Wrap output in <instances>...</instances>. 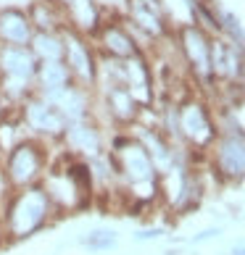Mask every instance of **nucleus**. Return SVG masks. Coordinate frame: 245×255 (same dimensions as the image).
<instances>
[{
	"label": "nucleus",
	"instance_id": "1",
	"mask_svg": "<svg viewBox=\"0 0 245 255\" xmlns=\"http://www.w3.org/2000/svg\"><path fill=\"white\" fill-rule=\"evenodd\" d=\"M108 155L114 160L121 192L129 200V213L161 205V174H158L145 145L132 131L111 134Z\"/></svg>",
	"mask_w": 245,
	"mask_h": 255
},
{
	"label": "nucleus",
	"instance_id": "2",
	"mask_svg": "<svg viewBox=\"0 0 245 255\" xmlns=\"http://www.w3.org/2000/svg\"><path fill=\"white\" fill-rule=\"evenodd\" d=\"M0 219H3L5 242L18 245L50 229L58 221V213H55L45 187L34 184L26 190H13L8 195V200L0 205Z\"/></svg>",
	"mask_w": 245,
	"mask_h": 255
},
{
	"label": "nucleus",
	"instance_id": "3",
	"mask_svg": "<svg viewBox=\"0 0 245 255\" xmlns=\"http://www.w3.org/2000/svg\"><path fill=\"white\" fill-rule=\"evenodd\" d=\"M42 187L48 192L58 219L61 216H74V213L90 211L95 205V190H92L87 163L66 158L58 150H55L50 171L42 179Z\"/></svg>",
	"mask_w": 245,
	"mask_h": 255
},
{
	"label": "nucleus",
	"instance_id": "4",
	"mask_svg": "<svg viewBox=\"0 0 245 255\" xmlns=\"http://www.w3.org/2000/svg\"><path fill=\"white\" fill-rule=\"evenodd\" d=\"M55 158V145L40 142L34 137H21L0 155V166L11 190H26V187L42 184L45 174L50 171Z\"/></svg>",
	"mask_w": 245,
	"mask_h": 255
},
{
	"label": "nucleus",
	"instance_id": "5",
	"mask_svg": "<svg viewBox=\"0 0 245 255\" xmlns=\"http://www.w3.org/2000/svg\"><path fill=\"white\" fill-rule=\"evenodd\" d=\"M216 134H219V129H216L214 106L203 95L195 92L182 103H177V145L203 158L214 145Z\"/></svg>",
	"mask_w": 245,
	"mask_h": 255
},
{
	"label": "nucleus",
	"instance_id": "6",
	"mask_svg": "<svg viewBox=\"0 0 245 255\" xmlns=\"http://www.w3.org/2000/svg\"><path fill=\"white\" fill-rule=\"evenodd\" d=\"M37 58L26 45H0V92L11 108L34 95Z\"/></svg>",
	"mask_w": 245,
	"mask_h": 255
},
{
	"label": "nucleus",
	"instance_id": "7",
	"mask_svg": "<svg viewBox=\"0 0 245 255\" xmlns=\"http://www.w3.org/2000/svg\"><path fill=\"white\" fill-rule=\"evenodd\" d=\"M203 166L219 187H235L245 179V129H222L203 155Z\"/></svg>",
	"mask_w": 245,
	"mask_h": 255
},
{
	"label": "nucleus",
	"instance_id": "8",
	"mask_svg": "<svg viewBox=\"0 0 245 255\" xmlns=\"http://www.w3.org/2000/svg\"><path fill=\"white\" fill-rule=\"evenodd\" d=\"M174 45L180 50V58L185 63L187 74L195 84L198 95H209L214 87V71H211V34L201 29L198 24H187L174 29Z\"/></svg>",
	"mask_w": 245,
	"mask_h": 255
},
{
	"label": "nucleus",
	"instance_id": "9",
	"mask_svg": "<svg viewBox=\"0 0 245 255\" xmlns=\"http://www.w3.org/2000/svg\"><path fill=\"white\" fill-rule=\"evenodd\" d=\"M143 106L124 84H111V87L95 90V119L108 131H129L143 119Z\"/></svg>",
	"mask_w": 245,
	"mask_h": 255
},
{
	"label": "nucleus",
	"instance_id": "10",
	"mask_svg": "<svg viewBox=\"0 0 245 255\" xmlns=\"http://www.w3.org/2000/svg\"><path fill=\"white\" fill-rule=\"evenodd\" d=\"M111 134L114 131H108L95 116L82 119V121H71V124H66L55 150L66 158H74V160H92L103 153H108Z\"/></svg>",
	"mask_w": 245,
	"mask_h": 255
},
{
	"label": "nucleus",
	"instance_id": "11",
	"mask_svg": "<svg viewBox=\"0 0 245 255\" xmlns=\"http://www.w3.org/2000/svg\"><path fill=\"white\" fill-rule=\"evenodd\" d=\"M13 111H16V119H18V124H21L26 137H34V139L48 142V145H58V139L66 129V119L61 116L58 108L48 98L34 92L32 98H26Z\"/></svg>",
	"mask_w": 245,
	"mask_h": 255
},
{
	"label": "nucleus",
	"instance_id": "12",
	"mask_svg": "<svg viewBox=\"0 0 245 255\" xmlns=\"http://www.w3.org/2000/svg\"><path fill=\"white\" fill-rule=\"evenodd\" d=\"M98 61H100V53L95 50L90 37L77 34L71 29H63V63L69 66L74 84L95 90Z\"/></svg>",
	"mask_w": 245,
	"mask_h": 255
},
{
	"label": "nucleus",
	"instance_id": "13",
	"mask_svg": "<svg viewBox=\"0 0 245 255\" xmlns=\"http://www.w3.org/2000/svg\"><path fill=\"white\" fill-rule=\"evenodd\" d=\"M92 45L100 55L106 58H116V61H127L135 53H143L135 40V34L129 32L127 21L119 13H108V18L103 21V26L92 37Z\"/></svg>",
	"mask_w": 245,
	"mask_h": 255
},
{
	"label": "nucleus",
	"instance_id": "14",
	"mask_svg": "<svg viewBox=\"0 0 245 255\" xmlns=\"http://www.w3.org/2000/svg\"><path fill=\"white\" fill-rule=\"evenodd\" d=\"M211 71L216 84H245V48L227 37H211Z\"/></svg>",
	"mask_w": 245,
	"mask_h": 255
},
{
	"label": "nucleus",
	"instance_id": "15",
	"mask_svg": "<svg viewBox=\"0 0 245 255\" xmlns=\"http://www.w3.org/2000/svg\"><path fill=\"white\" fill-rule=\"evenodd\" d=\"M121 69H124L121 84L137 98V103L143 108H153L156 106V74H153L150 55L148 53H135L132 58L121 61Z\"/></svg>",
	"mask_w": 245,
	"mask_h": 255
},
{
	"label": "nucleus",
	"instance_id": "16",
	"mask_svg": "<svg viewBox=\"0 0 245 255\" xmlns=\"http://www.w3.org/2000/svg\"><path fill=\"white\" fill-rule=\"evenodd\" d=\"M108 8L103 5V0H69L63 5V18H66V29L84 34V37H95V32L103 26V21L108 18Z\"/></svg>",
	"mask_w": 245,
	"mask_h": 255
},
{
	"label": "nucleus",
	"instance_id": "17",
	"mask_svg": "<svg viewBox=\"0 0 245 255\" xmlns=\"http://www.w3.org/2000/svg\"><path fill=\"white\" fill-rule=\"evenodd\" d=\"M48 100L58 108V113L66 119V124L95 116V90L82 87V84H69L61 92L50 95Z\"/></svg>",
	"mask_w": 245,
	"mask_h": 255
},
{
	"label": "nucleus",
	"instance_id": "18",
	"mask_svg": "<svg viewBox=\"0 0 245 255\" xmlns=\"http://www.w3.org/2000/svg\"><path fill=\"white\" fill-rule=\"evenodd\" d=\"M32 37H34V26L26 8H18V5L0 8V45H26L29 48Z\"/></svg>",
	"mask_w": 245,
	"mask_h": 255
},
{
	"label": "nucleus",
	"instance_id": "19",
	"mask_svg": "<svg viewBox=\"0 0 245 255\" xmlns=\"http://www.w3.org/2000/svg\"><path fill=\"white\" fill-rule=\"evenodd\" d=\"M74 84L71 79V71L63 61H48V63H40L37 66V74H34V90L37 95L42 98H50L55 92H61L63 87Z\"/></svg>",
	"mask_w": 245,
	"mask_h": 255
},
{
	"label": "nucleus",
	"instance_id": "20",
	"mask_svg": "<svg viewBox=\"0 0 245 255\" xmlns=\"http://www.w3.org/2000/svg\"><path fill=\"white\" fill-rule=\"evenodd\" d=\"M26 13L32 18L34 32H63L66 18H63V5L55 0H29Z\"/></svg>",
	"mask_w": 245,
	"mask_h": 255
},
{
	"label": "nucleus",
	"instance_id": "21",
	"mask_svg": "<svg viewBox=\"0 0 245 255\" xmlns=\"http://www.w3.org/2000/svg\"><path fill=\"white\" fill-rule=\"evenodd\" d=\"M29 50L37 63L63 61V32H34Z\"/></svg>",
	"mask_w": 245,
	"mask_h": 255
},
{
	"label": "nucleus",
	"instance_id": "22",
	"mask_svg": "<svg viewBox=\"0 0 245 255\" xmlns=\"http://www.w3.org/2000/svg\"><path fill=\"white\" fill-rule=\"evenodd\" d=\"M82 248H87L90 253H106L111 248H116V232L111 229H92L79 240Z\"/></svg>",
	"mask_w": 245,
	"mask_h": 255
},
{
	"label": "nucleus",
	"instance_id": "23",
	"mask_svg": "<svg viewBox=\"0 0 245 255\" xmlns=\"http://www.w3.org/2000/svg\"><path fill=\"white\" fill-rule=\"evenodd\" d=\"M11 184H8V179H5V171H3V166H0V205H3L8 200V195H11Z\"/></svg>",
	"mask_w": 245,
	"mask_h": 255
},
{
	"label": "nucleus",
	"instance_id": "24",
	"mask_svg": "<svg viewBox=\"0 0 245 255\" xmlns=\"http://www.w3.org/2000/svg\"><path fill=\"white\" fill-rule=\"evenodd\" d=\"M11 111H13V108L8 106V100L3 98V92H0V121H3V119H5V116H8V113H11Z\"/></svg>",
	"mask_w": 245,
	"mask_h": 255
},
{
	"label": "nucleus",
	"instance_id": "25",
	"mask_svg": "<svg viewBox=\"0 0 245 255\" xmlns=\"http://www.w3.org/2000/svg\"><path fill=\"white\" fill-rule=\"evenodd\" d=\"M5 245H8V242H5V232H3V219H0V250H3Z\"/></svg>",
	"mask_w": 245,
	"mask_h": 255
},
{
	"label": "nucleus",
	"instance_id": "26",
	"mask_svg": "<svg viewBox=\"0 0 245 255\" xmlns=\"http://www.w3.org/2000/svg\"><path fill=\"white\" fill-rule=\"evenodd\" d=\"M232 255H245V248H235V250H232Z\"/></svg>",
	"mask_w": 245,
	"mask_h": 255
},
{
	"label": "nucleus",
	"instance_id": "27",
	"mask_svg": "<svg viewBox=\"0 0 245 255\" xmlns=\"http://www.w3.org/2000/svg\"><path fill=\"white\" fill-rule=\"evenodd\" d=\"M55 3H61V5H66V3H69V0H55Z\"/></svg>",
	"mask_w": 245,
	"mask_h": 255
}]
</instances>
